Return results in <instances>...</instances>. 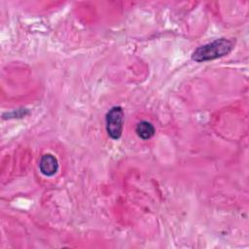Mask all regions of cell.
<instances>
[{"mask_svg": "<svg viewBox=\"0 0 249 249\" xmlns=\"http://www.w3.org/2000/svg\"><path fill=\"white\" fill-rule=\"evenodd\" d=\"M233 42L230 39L220 38L196 48L192 53L196 62H205L229 54L233 49Z\"/></svg>", "mask_w": 249, "mask_h": 249, "instance_id": "obj_1", "label": "cell"}, {"mask_svg": "<svg viewBox=\"0 0 249 249\" xmlns=\"http://www.w3.org/2000/svg\"><path fill=\"white\" fill-rule=\"evenodd\" d=\"M106 131L108 135L118 140L121 138L123 133V123H124V110L121 106L112 107L106 114Z\"/></svg>", "mask_w": 249, "mask_h": 249, "instance_id": "obj_2", "label": "cell"}, {"mask_svg": "<svg viewBox=\"0 0 249 249\" xmlns=\"http://www.w3.org/2000/svg\"><path fill=\"white\" fill-rule=\"evenodd\" d=\"M58 167V160L53 154L47 153L41 157L39 169L43 175L47 177L53 176L57 172Z\"/></svg>", "mask_w": 249, "mask_h": 249, "instance_id": "obj_3", "label": "cell"}, {"mask_svg": "<svg viewBox=\"0 0 249 249\" xmlns=\"http://www.w3.org/2000/svg\"><path fill=\"white\" fill-rule=\"evenodd\" d=\"M154 125L148 121H140L135 127V132L139 138L143 140H148L152 138L155 134Z\"/></svg>", "mask_w": 249, "mask_h": 249, "instance_id": "obj_4", "label": "cell"}]
</instances>
